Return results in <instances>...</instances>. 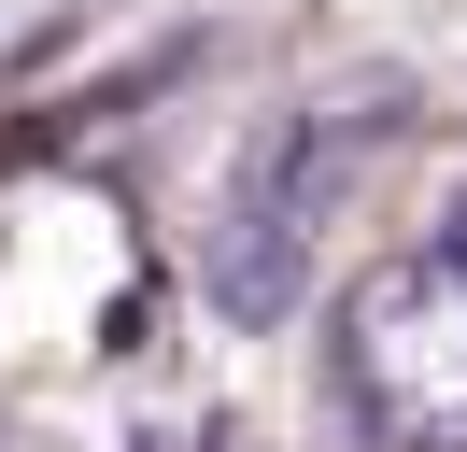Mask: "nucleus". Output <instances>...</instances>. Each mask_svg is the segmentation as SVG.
I'll use <instances>...</instances> for the list:
<instances>
[{
	"mask_svg": "<svg viewBox=\"0 0 467 452\" xmlns=\"http://www.w3.org/2000/svg\"><path fill=\"white\" fill-rule=\"evenodd\" d=\"M382 128H397V85H340V99L269 113V141L227 170V212H213V297H227L241 325H269V311L297 297V254H312V226L340 212V184L368 170Z\"/></svg>",
	"mask_w": 467,
	"mask_h": 452,
	"instance_id": "f257e3e1",
	"label": "nucleus"
},
{
	"mask_svg": "<svg viewBox=\"0 0 467 452\" xmlns=\"http://www.w3.org/2000/svg\"><path fill=\"white\" fill-rule=\"evenodd\" d=\"M340 396L397 452H467V254H382L340 297Z\"/></svg>",
	"mask_w": 467,
	"mask_h": 452,
	"instance_id": "f03ea898",
	"label": "nucleus"
},
{
	"mask_svg": "<svg viewBox=\"0 0 467 452\" xmlns=\"http://www.w3.org/2000/svg\"><path fill=\"white\" fill-rule=\"evenodd\" d=\"M439 254H467V184H453V226H439Z\"/></svg>",
	"mask_w": 467,
	"mask_h": 452,
	"instance_id": "7ed1b4c3",
	"label": "nucleus"
}]
</instances>
